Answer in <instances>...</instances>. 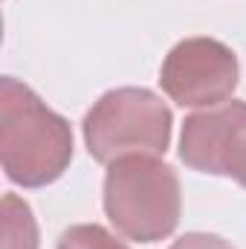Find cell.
<instances>
[{
	"label": "cell",
	"mask_w": 246,
	"mask_h": 249,
	"mask_svg": "<svg viewBox=\"0 0 246 249\" xmlns=\"http://www.w3.org/2000/svg\"><path fill=\"white\" fill-rule=\"evenodd\" d=\"M0 162L12 183L50 186L72 162V130L26 84L0 78Z\"/></svg>",
	"instance_id": "1"
},
{
	"label": "cell",
	"mask_w": 246,
	"mask_h": 249,
	"mask_svg": "<svg viewBox=\"0 0 246 249\" xmlns=\"http://www.w3.org/2000/svg\"><path fill=\"white\" fill-rule=\"evenodd\" d=\"M180 177L159 157H122L105 177V212L127 241L154 244L180 223Z\"/></svg>",
	"instance_id": "2"
},
{
	"label": "cell",
	"mask_w": 246,
	"mask_h": 249,
	"mask_svg": "<svg viewBox=\"0 0 246 249\" xmlns=\"http://www.w3.org/2000/svg\"><path fill=\"white\" fill-rule=\"evenodd\" d=\"M84 142L105 165L136 154L159 157L171 145V110L145 87L110 90L84 116Z\"/></svg>",
	"instance_id": "3"
},
{
	"label": "cell",
	"mask_w": 246,
	"mask_h": 249,
	"mask_svg": "<svg viewBox=\"0 0 246 249\" xmlns=\"http://www.w3.org/2000/svg\"><path fill=\"white\" fill-rule=\"evenodd\" d=\"M238 55L217 38H185L162 61L159 84L180 107L226 105L238 87Z\"/></svg>",
	"instance_id": "4"
},
{
	"label": "cell",
	"mask_w": 246,
	"mask_h": 249,
	"mask_svg": "<svg viewBox=\"0 0 246 249\" xmlns=\"http://www.w3.org/2000/svg\"><path fill=\"white\" fill-rule=\"evenodd\" d=\"M180 160L188 168L232 177L246 188V102H226L183 124Z\"/></svg>",
	"instance_id": "5"
},
{
	"label": "cell",
	"mask_w": 246,
	"mask_h": 249,
	"mask_svg": "<svg viewBox=\"0 0 246 249\" xmlns=\"http://www.w3.org/2000/svg\"><path fill=\"white\" fill-rule=\"evenodd\" d=\"M0 249H38V226L32 209L15 197H3V244Z\"/></svg>",
	"instance_id": "6"
},
{
	"label": "cell",
	"mask_w": 246,
	"mask_h": 249,
	"mask_svg": "<svg viewBox=\"0 0 246 249\" xmlns=\"http://www.w3.org/2000/svg\"><path fill=\"white\" fill-rule=\"evenodd\" d=\"M58 249H127V247L99 223H78V226H70L58 238Z\"/></svg>",
	"instance_id": "7"
},
{
	"label": "cell",
	"mask_w": 246,
	"mask_h": 249,
	"mask_svg": "<svg viewBox=\"0 0 246 249\" xmlns=\"http://www.w3.org/2000/svg\"><path fill=\"white\" fill-rule=\"evenodd\" d=\"M171 249H235L229 241L217 238V235H206V232H188L180 241H174Z\"/></svg>",
	"instance_id": "8"
}]
</instances>
